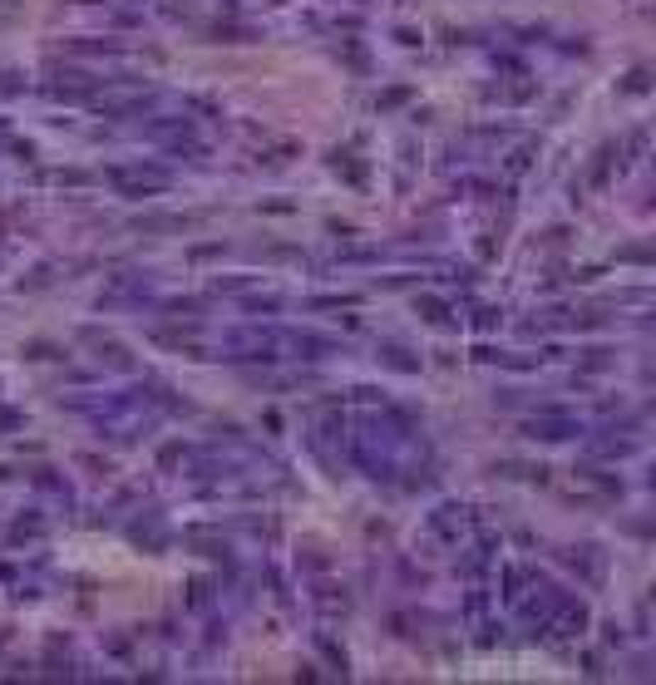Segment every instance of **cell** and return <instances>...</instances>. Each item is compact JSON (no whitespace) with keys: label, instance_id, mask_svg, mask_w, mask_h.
Masks as SVG:
<instances>
[{"label":"cell","instance_id":"obj_1","mask_svg":"<svg viewBox=\"0 0 656 685\" xmlns=\"http://www.w3.org/2000/svg\"><path fill=\"white\" fill-rule=\"evenodd\" d=\"M113 183H118V188H128V193H158V188H168V173H143V168H118V173H113Z\"/></svg>","mask_w":656,"mask_h":685},{"label":"cell","instance_id":"obj_2","mask_svg":"<svg viewBox=\"0 0 656 685\" xmlns=\"http://www.w3.org/2000/svg\"><path fill=\"white\" fill-rule=\"evenodd\" d=\"M567 429L572 424H562V419H543V424H533V439H567Z\"/></svg>","mask_w":656,"mask_h":685}]
</instances>
